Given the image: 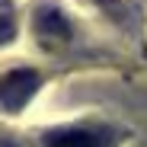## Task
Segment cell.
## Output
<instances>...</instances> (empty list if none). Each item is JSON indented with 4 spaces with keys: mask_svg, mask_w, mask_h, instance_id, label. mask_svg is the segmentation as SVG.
<instances>
[{
    "mask_svg": "<svg viewBox=\"0 0 147 147\" xmlns=\"http://www.w3.org/2000/svg\"><path fill=\"white\" fill-rule=\"evenodd\" d=\"M42 86V74L32 70V67H13L0 77V109L7 112H19L26 106L35 90Z\"/></svg>",
    "mask_w": 147,
    "mask_h": 147,
    "instance_id": "cell-1",
    "label": "cell"
},
{
    "mask_svg": "<svg viewBox=\"0 0 147 147\" xmlns=\"http://www.w3.org/2000/svg\"><path fill=\"white\" fill-rule=\"evenodd\" d=\"M32 29H35V38L48 48H58V45L70 42V22L58 7H38L35 19H32Z\"/></svg>",
    "mask_w": 147,
    "mask_h": 147,
    "instance_id": "cell-2",
    "label": "cell"
},
{
    "mask_svg": "<svg viewBox=\"0 0 147 147\" xmlns=\"http://www.w3.org/2000/svg\"><path fill=\"white\" fill-rule=\"evenodd\" d=\"M42 141L45 147H112V134L102 128H55Z\"/></svg>",
    "mask_w": 147,
    "mask_h": 147,
    "instance_id": "cell-3",
    "label": "cell"
},
{
    "mask_svg": "<svg viewBox=\"0 0 147 147\" xmlns=\"http://www.w3.org/2000/svg\"><path fill=\"white\" fill-rule=\"evenodd\" d=\"M10 35H13V19H10V13H3L0 16V42L10 38Z\"/></svg>",
    "mask_w": 147,
    "mask_h": 147,
    "instance_id": "cell-4",
    "label": "cell"
},
{
    "mask_svg": "<svg viewBox=\"0 0 147 147\" xmlns=\"http://www.w3.org/2000/svg\"><path fill=\"white\" fill-rule=\"evenodd\" d=\"M96 3H102V7H112V3H115V0H96Z\"/></svg>",
    "mask_w": 147,
    "mask_h": 147,
    "instance_id": "cell-5",
    "label": "cell"
},
{
    "mask_svg": "<svg viewBox=\"0 0 147 147\" xmlns=\"http://www.w3.org/2000/svg\"><path fill=\"white\" fill-rule=\"evenodd\" d=\"M0 147H13V144H0Z\"/></svg>",
    "mask_w": 147,
    "mask_h": 147,
    "instance_id": "cell-6",
    "label": "cell"
}]
</instances>
